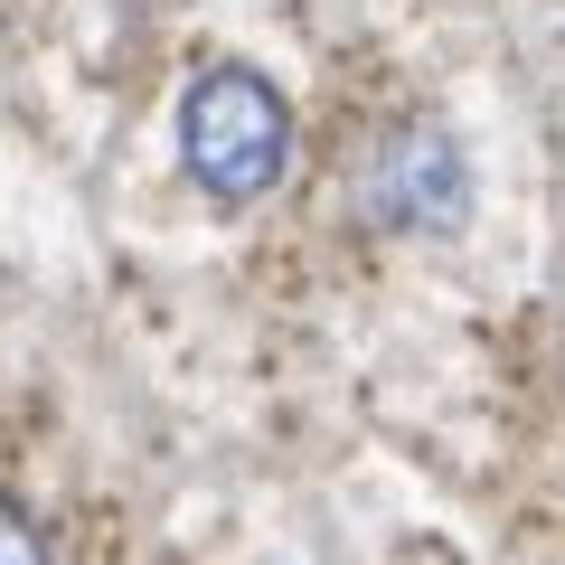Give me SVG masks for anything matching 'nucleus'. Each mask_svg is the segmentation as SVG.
<instances>
[{
    "mask_svg": "<svg viewBox=\"0 0 565 565\" xmlns=\"http://www.w3.org/2000/svg\"><path fill=\"white\" fill-rule=\"evenodd\" d=\"M180 170L217 207L274 199L292 180V114H282L274 76H255V66H199L189 95H180Z\"/></svg>",
    "mask_w": 565,
    "mask_h": 565,
    "instance_id": "f257e3e1",
    "label": "nucleus"
},
{
    "mask_svg": "<svg viewBox=\"0 0 565 565\" xmlns=\"http://www.w3.org/2000/svg\"><path fill=\"white\" fill-rule=\"evenodd\" d=\"M359 217L377 236H462L471 226V151L444 122H396L359 161Z\"/></svg>",
    "mask_w": 565,
    "mask_h": 565,
    "instance_id": "f03ea898",
    "label": "nucleus"
},
{
    "mask_svg": "<svg viewBox=\"0 0 565 565\" xmlns=\"http://www.w3.org/2000/svg\"><path fill=\"white\" fill-rule=\"evenodd\" d=\"M0 565H57L47 537H39V519H29L20 500H0Z\"/></svg>",
    "mask_w": 565,
    "mask_h": 565,
    "instance_id": "7ed1b4c3",
    "label": "nucleus"
}]
</instances>
